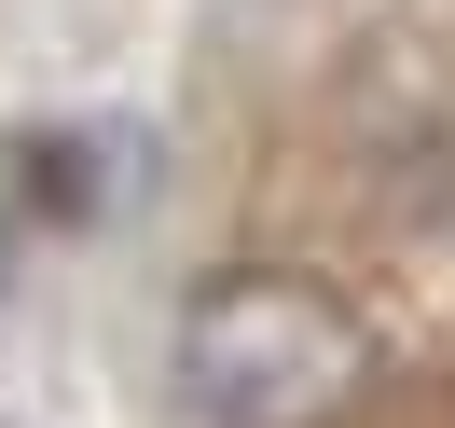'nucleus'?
<instances>
[{
    "label": "nucleus",
    "mask_w": 455,
    "mask_h": 428,
    "mask_svg": "<svg viewBox=\"0 0 455 428\" xmlns=\"http://www.w3.org/2000/svg\"><path fill=\"white\" fill-rule=\"evenodd\" d=\"M180 400L207 428H345L372 400V332L345 290L290 262H235L180 304Z\"/></svg>",
    "instance_id": "1"
}]
</instances>
